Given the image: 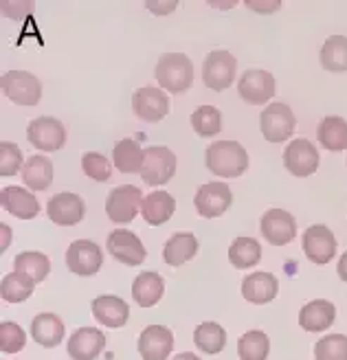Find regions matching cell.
Wrapping results in <instances>:
<instances>
[{
  "label": "cell",
  "instance_id": "7dc6e473",
  "mask_svg": "<svg viewBox=\"0 0 347 360\" xmlns=\"http://www.w3.org/2000/svg\"><path fill=\"white\" fill-rule=\"evenodd\" d=\"M211 5H215V7H233L235 3H227V5L225 3H211Z\"/></svg>",
  "mask_w": 347,
  "mask_h": 360
},
{
  "label": "cell",
  "instance_id": "7c38bea8",
  "mask_svg": "<svg viewBox=\"0 0 347 360\" xmlns=\"http://www.w3.org/2000/svg\"><path fill=\"white\" fill-rule=\"evenodd\" d=\"M262 236L272 246H286L297 238V222L284 209H268L262 215Z\"/></svg>",
  "mask_w": 347,
  "mask_h": 360
},
{
  "label": "cell",
  "instance_id": "1f68e13d",
  "mask_svg": "<svg viewBox=\"0 0 347 360\" xmlns=\"http://www.w3.org/2000/svg\"><path fill=\"white\" fill-rule=\"evenodd\" d=\"M321 66L330 73H345L347 70V38L332 35L321 49Z\"/></svg>",
  "mask_w": 347,
  "mask_h": 360
},
{
  "label": "cell",
  "instance_id": "d4e9b609",
  "mask_svg": "<svg viewBox=\"0 0 347 360\" xmlns=\"http://www.w3.org/2000/svg\"><path fill=\"white\" fill-rule=\"evenodd\" d=\"M176 211V200L174 195H170L168 191H152L148 198L143 200V207H141V215L143 220L152 224V226H160L165 224Z\"/></svg>",
  "mask_w": 347,
  "mask_h": 360
},
{
  "label": "cell",
  "instance_id": "5b68a950",
  "mask_svg": "<svg viewBox=\"0 0 347 360\" xmlns=\"http://www.w3.org/2000/svg\"><path fill=\"white\" fill-rule=\"evenodd\" d=\"M143 191L134 185H123L117 187L108 193L106 200V213L115 224H130L137 215L139 209L143 207Z\"/></svg>",
  "mask_w": 347,
  "mask_h": 360
},
{
  "label": "cell",
  "instance_id": "ba28073f",
  "mask_svg": "<svg viewBox=\"0 0 347 360\" xmlns=\"http://www.w3.org/2000/svg\"><path fill=\"white\" fill-rule=\"evenodd\" d=\"M27 139L33 148L42 152H58L66 143V128L62 125V121L53 117H38L29 123Z\"/></svg>",
  "mask_w": 347,
  "mask_h": 360
},
{
  "label": "cell",
  "instance_id": "484cf974",
  "mask_svg": "<svg viewBox=\"0 0 347 360\" xmlns=\"http://www.w3.org/2000/svg\"><path fill=\"white\" fill-rule=\"evenodd\" d=\"M198 253V240L194 233H174V236L165 242V248H163V259H165L168 266L178 268L182 264H187L189 259H194Z\"/></svg>",
  "mask_w": 347,
  "mask_h": 360
},
{
  "label": "cell",
  "instance_id": "30bf717a",
  "mask_svg": "<svg viewBox=\"0 0 347 360\" xmlns=\"http://www.w3.org/2000/svg\"><path fill=\"white\" fill-rule=\"evenodd\" d=\"M237 93L251 105H262L275 97V77L268 70L248 68L237 82Z\"/></svg>",
  "mask_w": 347,
  "mask_h": 360
},
{
  "label": "cell",
  "instance_id": "ffe728a7",
  "mask_svg": "<svg viewBox=\"0 0 347 360\" xmlns=\"http://www.w3.org/2000/svg\"><path fill=\"white\" fill-rule=\"evenodd\" d=\"M93 316L103 328L117 330V328H123L127 319H130V308H127V303L119 297L101 295L93 301Z\"/></svg>",
  "mask_w": 347,
  "mask_h": 360
},
{
  "label": "cell",
  "instance_id": "ee69618b",
  "mask_svg": "<svg viewBox=\"0 0 347 360\" xmlns=\"http://www.w3.org/2000/svg\"><path fill=\"white\" fill-rule=\"evenodd\" d=\"M336 273H339V277L347 283V250L343 253V257L339 259V268H336Z\"/></svg>",
  "mask_w": 347,
  "mask_h": 360
},
{
  "label": "cell",
  "instance_id": "4dcf8cb0",
  "mask_svg": "<svg viewBox=\"0 0 347 360\" xmlns=\"http://www.w3.org/2000/svg\"><path fill=\"white\" fill-rule=\"evenodd\" d=\"M113 163L123 174L141 172L143 165V150L134 139H121L113 150Z\"/></svg>",
  "mask_w": 347,
  "mask_h": 360
},
{
  "label": "cell",
  "instance_id": "6da1fadb",
  "mask_svg": "<svg viewBox=\"0 0 347 360\" xmlns=\"http://www.w3.org/2000/svg\"><path fill=\"white\" fill-rule=\"evenodd\" d=\"M205 154V163L215 176L237 178L248 167V154L237 141H215L207 148Z\"/></svg>",
  "mask_w": 347,
  "mask_h": 360
},
{
  "label": "cell",
  "instance_id": "74e56055",
  "mask_svg": "<svg viewBox=\"0 0 347 360\" xmlns=\"http://www.w3.org/2000/svg\"><path fill=\"white\" fill-rule=\"evenodd\" d=\"M317 360H347V336L345 334H330L323 336L315 345Z\"/></svg>",
  "mask_w": 347,
  "mask_h": 360
},
{
  "label": "cell",
  "instance_id": "4fadbf2b",
  "mask_svg": "<svg viewBox=\"0 0 347 360\" xmlns=\"http://www.w3.org/2000/svg\"><path fill=\"white\" fill-rule=\"evenodd\" d=\"M231 202H233V193H231V189L225 183L203 185V187L198 189L196 200H194L198 215H200V218H207V220L220 218L222 213L229 211Z\"/></svg>",
  "mask_w": 347,
  "mask_h": 360
},
{
  "label": "cell",
  "instance_id": "e0dca14e",
  "mask_svg": "<svg viewBox=\"0 0 347 360\" xmlns=\"http://www.w3.org/2000/svg\"><path fill=\"white\" fill-rule=\"evenodd\" d=\"M132 110L139 119L156 123L170 112V99L160 88L143 86L132 95Z\"/></svg>",
  "mask_w": 347,
  "mask_h": 360
},
{
  "label": "cell",
  "instance_id": "603a6c76",
  "mask_svg": "<svg viewBox=\"0 0 347 360\" xmlns=\"http://www.w3.org/2000/svg\"><path fill=\"white\" fill-rule=\"evenodd\" d=\"M279 292V281L270 273H253L242 283V295L248 303L264 305L270 303Z\"/></svg>",
  "mask_w": 347,
  "mask_h": 360
},
{
  "label": "cell",
  "instance_id": "83f0119b",
  "mask_svg": "<svg viewBox=\"0 0 347 360\" xmlns=\"http://www.w3.org/2000/svg\"><path fill=\"white\" fill-rule=\"evenodd\" d=\"M23 180H25V185L33 191H44L51 187L53 183V163L42 156V154H35L31 156L25 167H23Z\"/></svg>",
  "mask_w": 347,
  "mask_h": 360
},
{
  "label": "cell",
  "instance_id": "3957f363",
  "mask_svg": "<svg viewBox=\"0 0 347 360\" xmlns=\"http://www.w3.org/2000/svg\"><path fill=\"white\" fill-rule=\"evenodd\" d=\"M139 174L143 178V183L152 187L170 183L176 174V154L163 146H152L148 150H143V165Z\"/></svg>",
  "mask_w": 347,
  "mask_h": 360
},
{
  "label": "cell",
  "instance_id": "2e32d148",
  "mask_svg": "<svg viewBox=\"0 0 347 360\" xmlns=\"http://www.w3.org/2000/svg\"><path fill=\"white\" fill-rule=\"evenodd\" d=\"M46 215L53 224H60V226H75L84 220L86 215V207L84 200L77 193H70V191H62L56 193L49 200L46 205Z\"/></svg>",
  "mask_w": 347,
  "mask_h": 360
},
{
  "label": "cell",
  "instance_id": "8992f818",
  "mask_svg": "<svg viewBox=\"0 0 347 360\" xmlns=\"http://www.w3.org/2000/svg\"><path fill=\"white\" fill-rule=\"evenodd\" d=\"M3 93L18 105H35L42 97V84L29 70H9L0 79Z\"/></svg>",
  "mask_w": 347,
  "mask_h": 360
},
{
  "label": "cell",
  "instance_id": "ac0fdd59",
  "mask_svg": "<svg viewBox=\"0 0 347 360\" xmlns=\"http://www.w3.org/2000/svg\"><path fill=\"white\" fill-rule=\"evenodd\" d=\"M174 349V334L165 326H148L139 336L143 360H168Z\"/></svg>",
  "mask_w": 347,
  "mask_h": 360
},
{
  "label": "cell",
  "instance_id": "d6a6232c",
  "mask_svg": "<svg viewBox=\"0 0 347 360\" xmlns=\"http://www.w3.org/2000/svg\"><path fill=\"white\" fill-rule=\"evenodd\" d=\"M13 268H15V273H23L29 279H33L35 283H40L51 273V262L42 253H35V250H27V253H20V255L13 259Z\"/></svg>",
  "mask_w": 347,
  "mask_h": 360
},
{
  "label": "cell",
  "instance_id": "52a82bcc",
  "mask_svg": "<svg viewBox=\"0 0 347 360\" xmlns=\"http://www.w3.org/2000/svg\"><path fill=\"white\" fill-rule=\"evenodd\" d=\"M235 73H237V62L235 58L231 56L229 51H211L209 56L205 58V64H203V82L207 88L215 90V93H222L227 90L233 79H235Z\"/></svg>",
  "mask_w": 347,
  "mask_h": 360
},
{
  "label": "cell",
  "instance_id": "b9f144b4",
  "mask_svg": "<svg viewBox=\"0 0 347 360\" xmlns=\"http://www.w3.org/2000/svg\"><path fill=\"white\" fill-rule=\"evenodd\" d=\"M248 9L253 11H258V13H272V11H277L282 7L279 0H264V3H255V0H246L244 3Z\"/></svg>",
  "mask_w": 347,
  "mask_h": 360
},
{
  "label": "cell",
  "instance_id": "44dd1931",
  "mask_svg": "<svg viewBox=\"0 0 347 360\" xmlns=\"http://www.w3.org/2000/svg\"><path fill=\"white\" fill-rule=\"evenodd\" d=\"M336 319V308L334 303L325 301V299H315L305 303L301 312H299V326L305 332H323L330 330L332 323Z\"/></svg>",
  "mask_w": 347,
  "mask_h": 360
},
{
  "label": "cell",
  "instance_id": "bcb514c9",
  "mask_svg": "<svg viewBox=\"0 0 347 360\" xmlns=\"http://www.w3.org/2000/svg\"><path fill=\"white\" fill-rule=\"evenodd\" d=\"M174 360H200V358L196 354H191V352H182V354H176Z\"/></svg>",
  "mask_w": 347,
  "mask_h": 360
},
{
  "label": "cell",
  "instance_id": "836d02e7",
  "mask_svg": "<svg viewBox=\"0 0 347 360\" xmlns=\"http://www.w3.org/2000/svg\"><path fill=\"white\" fill-rule=\"evenodd\" d=\"M229 259L235 268H253L262 259V246L255 238H237L229 248Z\"/></svg>",
  "mask_w": 347,
  "mask_h": 360
},
{
  "label": "cell",
  "instance_id": "9a60e30c",
  "mask_svg": "<svg viewBox=\"0 0 347 360\" xmlns=\"http://www.w3.org/2000/svg\"><path fill=\"white\" fill-rule=\"evenodd\" d=\"M284 165L292 176L305 178L319 167V150L308 139H295L284 152Z\"/></svg>",
  "mask_w": 347,
  "mask_h": 360
},
{
  "label": "cell",
  "instance_id": "9c48e42d",
  "mask_svg": "<svg viewBox=\"0 0 347 360\" xmlns=\"http://www.w3.org/2000/svg\"><path fill=\"white\" fill-rule=\"evenodd\" d=\"M103 253L101 248L90 240H77L72 242L66 250V266L70 273L80 277H93L101 270Z\"/></svg>",
  "mask_w": 347,
  "mask_h": 360
},
{
  "label": "cell",
  "instance_id": "cb8c5ba5",
  "mask_svg": "<svg viewBox=\"0 0 347 360\" xmlns=\"http://www.w3.org/2000/svg\"><path fill=\"white\" fill-rule=\"evenodd\" d=\"M31 336L35 343L53 349V347H58L64 338V323L58 314L42 312L38 316H33L31 321Z\"/></svg>",
  "mask_w": 347,
  "mask_h": 360
},
{
  "label": "cell",
  "instance_id": "f35d334b",
  "mask_svg": "<svg viewBox=\"0 0 347 360\" xmlns=\"http://www.w3.org/2000/svg\"><path fill=\"white\" fill-rule=\"evenodd\" d=\"M82 169H84V174L88 178L97 180V183H106V180H111V176H113L111 160H108L103 154H97V152L84 154V158H82Z\"/></svg>",
  "mask_w": 347,
  "mask_h": 360
},
{
  "label": "cell",
  "instance_id": "d6986e66",
  "mask_svg": "<svg viewBox=\"0 0 347 360\" xmlns=\"http://www.w3.org/2000/svg\"><path fill=\"white\" fill-rule=\"evenodd\" d=\"M106 347V336L95 328H80L68 338V356L72 360H95Z\"/></svg>",
  "mask_w": 347,
  "mask_h": 360
},
{
  "label": "cell",
  "instance_id": "e575fe53",
  "mask_svg": "<svg viewBox=\"0 0 347 360\" xmlns=\"http://www.w3.org/2000/svg\"><path fill=\"white\" fill-rule=\"evenodd\" d=\"M270 354V340L262 330H251L237 340V356L240 360H266Z\"/></svg>",
  "mask_w": 347,
  "mask_h": 360
},
{
  "label": "cell",
  "instance_id": "60d3db41",
  "mask_svg": "<svg viewBox=\"0 0 347 360\" xmlns=\"http://www.w3.org/2000/svg\"><path fill=\"white\" fill-rule=\"evenodd\" d=\"M23 150L11 141L0 143V176H13L23 172Z\"/></svg>",
  "mask_w": 347,
  "mask_h": 360
},
{
  "label": "cell",
  "instance_id": "f1b7e54d",
  "mask_svg": "<svg viewBox=\"0 0 347 360\" xmlns=\"http://www.w3.org/2000/svg\"><path fill=\"white\" fill-rule=\"evenodd\" d=\"M317 141L330 152L347 150V121L341 117H325L319 123Z\"/></svg>",
  "mask_w": 347,
  "mask_h": 360
},
{
  "label": "cell",
  "instance_id": "7bdbcfd3",
  "mask_svg": "<svg viewBox=\"0 0 347 360\" xmlns=\"http://www.w3.org/2000/svg\"><path fill=\"white\" fill-rule=\"evenodd\" d=\"M176 5H178V3H148V9H152V11H156L158 15H163V13L174 11Z\"/></svg>",
  "mask_w": 347,
  "mask_h": 360
},
{
  "label": "cell",
  "instance_id": "ab89813d",
  "mask_svg": "<svg viewBox=\"0 0 347 360\" xmlns=\"http://www.w3.org/2000/svg\"><path fill=\"white\" fill-rule=\"evenodd\" d=\"M27 343L25 330L13 321H3L0 323V349L5 354H15L20 352Z\"/></svg>",
  "mask_w": 347,
  "mask_h": 360
},
{
  "label": "cell",
  "instance_id": "5bb4252c",
  "mask_svg": "<svg viewBox=\"0 0 347 360\" xmlns=\"http://www.w3.org/2000/svg\"><path fill=\"white\" fill-rule=\"evenodd\" d=\"M303 253L305 257L317 264V266H323L327 262H332L334 255H336V238L334 233L323 226V224H315L310 226L305 233H303Z\"/></svg>",
  "mask_w": 347,
  "mask_h": 360
},
{
  "label": "cell",
  "instance_id": "8fae6325",
  "mask_svg": "<svg viewBox=\"0 0 347 360\" xmlns=\"http://www.w3.org/2000/svg\"><path fill=\"white\" fill-rule=\"evenodd\" d=\"M106 246H108V253L125 266H139L148 257V250H145L139 236H134V233L127 229L113 231L111 236H108Z\"/></svg>",
  "mask_w": 347,
  "mask_h": 360
},
{
  "label": "cell",
  "instance_id": "f546056e",
  "mask_svg": "<svg viewBox=\"0 0 347 360\" xmlns=\"http://www.w3.org/2000/svg\"><path fill=\"white\" fill-rule=\"evenodd\" d=\"M194 343L205 354H220L227 345V330H222V326L213 321L200 323L194 332Z\"/></svg>",
  "mask_w": 347,
  "mask_h": 360
},
{
  "label": "cell",
  "instance_id": "7402d4cb",
  "mask_svg": "<svg viewBox=\"0 0 347 360\" xmlns=\"http://www.w3.org/2000/svg\"><path fill=\"white\" fill-rule=\"evenodd\" d=\"M0 205L5 207V211H9L20 220H31L40 213L38 198L20 187H5L0 191Z\"/></svg>",
  "mask_w": 347,
  "mask_h": 360
},
{
  "label": "cell",
  "instance_id": "d590c367",
  "mask_svg": "<svg viewBox=\"0 0 347 360\" xmlns=\"http://www.w3.org/2000/svg\"><path fill=\"white\" fill-rule=\"evenodd\" d=\"M33 288H35V281L29 279L27 275L23 273H13L7 275L3 279V285H0V292H3V299L7 303H23L27 301L31 295H33Z\"/></svg>",
  "mask_w": 347,
  "mask_h": 360
},
{
  "label": "cell",
  "instance_id": "8d00e7d4",
  "mask_svg": "<svg viewBox=\"0 0 347 360\" xmlns=\"http://www.w3.org/2000/svg\"><path fill=\"white\" fill-rule=\"evenodd\" d=\"M191 128L198 136H215L222 130V115L213 105H200L191 115Z\"/></svg>",
  "mask_w": 347,
  "mask_h": 360
},
{
  "label": "cell",
  "instance_id": "277c9868",
  "mask_svg": "<svg viewBox=\"0 0 347 360\" xmlns=\"http://www.w3.org/2000/svg\"><path fill=\"white\" fill-rule=\"evenodd\" d=\"M297 119L286 103H268L260 117V130L268 143H284L295 134Z\"/></svg>",
  "mask_w": 347,
  "mask_h": 360
},
{
  "label": "cell",
  "instance_id": "7a4b0ae2",
  "mask_svg": "<svg viewBox=\"0 0 347 360\" xmlns=\"http://www.w3.org/2000/svg\"><path fill=\"white\" fill-rule=\"evenodd\" d=\"M154 75H156V82L160 84V88L178 95V93H185V90L191 86L194 64L185 53H165V56H160Z\"/></svg>",
  "mask_w": 347,
  "mask_h": 360
},
{
  "label": "cell",
  "instance_id": "4316f807",
  "mask_svg": "<svg viewBox=\"0 0 347 360\" xmlns=\"http://www.w3.org/2000/svg\"><path fill=\"white\" fill-rule=\"evenodd\" d=\"M163 292H165V281H163L158 273H152V270L141 273L132 283V299L141 308H152V305H156L163 299Z\"/></svg>",
  "mask_w": 347,
  "mask_h": 360
},
{
  "label": "cell",
  "instance_id": "f6af8a7d",
  "mask_svg": "<svg viewBox=\"0 0 347 360\" xmlns=\"http://www.w3.org/2000/svg\"><path fill=\"white\" fill-rule=\"evenodd\" d=\"M0 231H3V250H7V246H9V242H11V231H9V226L7 224H0Z\"/></svg>",
  "mask_w": 347,
  "mask_h": 360
}]
</instances>
